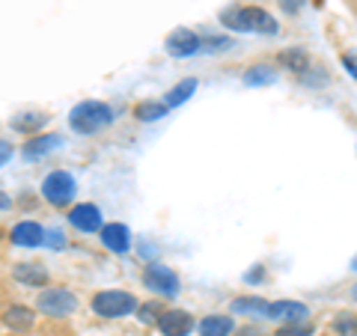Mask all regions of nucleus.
<instances>
[{"instance_id": "1", "label": "nucleus", "mask_w": 357, "mask_h": 336, "mask_svg": "<svg viewBox=\"0 0 357 336\" xmlns=\"http://www.w3.org/2000/svg\"><path fill=\"white\" fill-rule=\"evenodd\" d=\"M220 21L229 30H241V33H277V21L259 6H232L223 9Z\"/></svg>"}, {"instance_id": "2", "label": "nucleus", "mask_w": 357, "mask_h": 336, "mask_svg": "<svg viewBox=\"0 0 357 336\" xmlns=\"http://www.w3.org/2000/svg\"><path fill=\"white\" fill-rule=\"evenodd\" d=\"M110 122H114V110L105 102H81L69 114V125L75 134H96L105 125H110Z\"/></svg>"}, {"instance_id": "3", "label": "nucleus", "mask_w": 357, "mask_h": 336, "mask_svg": "<svg viewBox=\"0 0 357 336\" xmlns=\"http://www.w3.org/2000/svg\"><path fill=\"white\" fill-rule=\"evenodd\" d=\"M137 298L131 292H119V289H110V292H98L93 298V312L102 319H119L128 316V312H137Z\"/></svg>"}, {"instance_id": "4", "label": "nucleus", "mask_w": 357, "mask_h": 336, "mask_svg": "<svg viewBox=\"0 0 357 336\" xmlns=\"http://www.w3.org/2000/svg\"><path fill=\"white\" fill-rule=\"evenodd\" d=\"M42 197L48 199V203L54 208H60V206H69L75 194H77V185H75V178L72 173H66V170H54L45 176V182H42Z\"/></svg>"}, {"instance_id": "5", "label": "nucleus", "mask_w": 357, "mask_h": 336, "mask_svg": "<svg viewBox=\"0 0 357 336\" xmlns=\"http://www.w3.org/2000/svg\"><path fill=\"white\" fill-rule=\"evenodd\" d=\"M143 283H146V289H152V292L158 295H167L173 298L178 295V277L173 268H167L161 262H149L146 268H143Z\"/></svg>"}, {"instance_id": "6", "label": "nucleus", "mask_w": 357, "mask_h": 336, "mask_svg": "<svg viewBox=\"0 0 357 336\" xmlns=\"http://www.w3.org/2000/svg\"><path fill=\"white\" fill-rule=\"evenodd\" d=\"M36 307L45 316H72L77 310V298L69 292V289H45V292L36 298Z\"/></svg>"}, {"instance_id": "7", "label": "nucleus", "mask_w": 357, "mask_h": 336, "mask_svg": "<svg viewBox=\"0 0 357 336\" xmlns=\"http://www.w3.org/2000/svg\"><path fill=\"white\" fill-rule=\"evenodd\" d=\"M164 48H167L170 57H191V54H197L199 48H203V42H199V36H197L194 30L178 27V30H173L170 36H167Z\"/></svg>"}, {"instance_id": "8", "label": "nucleus", "mask_w": 357, "mask_h": 336, "mask_svg": "<svg viewBox=\"0 0 357 336\" xmlns=\"http://www.w3.org/2000/svg\"><path fill=\"white\" fill-rule=\"evenodd\" d=\"M194 328V319L185 310H164L158 319V330L164 336H188Z\"/></svg>"}, {"instance_id": "9", "label": "nucleus", "mask_w": 357, "mask_h": 336, "mask_svg": "<svg viewBox=\"0 0 357 336\" xmlns=\"http://www.w3.org/2000/svg\"><path fill=\"white\" fill-rule=\"evenodd\" d=\"M9 238H13V244H18V247H39V244H45V238H48V232H45L36 220H21L13 227Z\"/></svg>"}, {"instance_id": "10", "label": "nucleus", "mask_w": 357, "mask_h": 336, "mask_svg": "<svg viewBox=\"0 0 357 336\" xmlns=\"http://www.w3.org/2000/svg\"><path fill=\"white\" fill-rule=\"evenodd\" d=\"M69 223L77 232H96V229H102V211H98L93 203H81V206L72 208Z\"/></svg>"}, {"instance_id": "11", "label": "nucleus", "mask_w": 357, "mask_h": 336, "mask_svg": "<svg viewBox=\"0 0 357 336\" xmlns=\"http://www.w3.org/2000/svg\"><path fill=\"white\" fill-rule=\"evenodd\" d=\"M102 241L107 250L114 253H126L131 247V235H128V227L126 223H107V227L102 229Z\"/></svg>"}, {"instance_id": "12", "label": "nucleus", "mask_w": 357, "mask_h": 336, "mask_svg": "<svg viewBox=\"0 0 357 336\" xmlns=\"http://www.w3.org/2000/svg\"><path fill=\"white\" fill-rule=\"evenodd\" d=\"M13 280L21 286H45L48 283V271L36 262H21L13 268Z\"/></svg>"}, {"instance_id": "13", "label": "nucleus", "mask_w": 357, "mask_h": 336, "mask_svg": "<svg viewBox=\"0 0 357 336\" xmlns=\"http://www.w3.org/2000/svg\"><path fill=\"white\" fill-rule=\"evenodd\" d=\"M307 316V307L301 300H274L268 307V319H283V321H301Z\"/></svg>"}, {"instance_id": "14", "label": "nucleus", "mask_w": 357, "mask_h": 336, "mask_svg": "<svg viewBox=\"0 0 357 336\" xmlns=\"http://www.w3.org/2000/svg\"><path fill=\"white\" fill-rule=\"evenodd\" d=\"M57 146H63V137H60V134H42V137H33L27 146H24V158H27V161L42 158V155L54 152Z\"/></svg>"}, {"instance_id": "15", "label": "nucleus", "mask_w": 357, "mask_h": 336, "mask_svg": "<svg viewBox=\"0 0 357 336\" xmlns=\"http://www.w3.org/2000/svg\"><path fill=\"white\" fill-rule=\"evenodd\" d=\"M236 330L229 316H206L199 321V336H229Z\"/></svg>"}, {"instance_id": "16", "label": "nucleus", "mask_w": 357, "mask_h": 336, "mask_svg": "<svg viewBox=\"0 0 357 336\" xmlns=\"http://www.w3.org/2000/svg\"><path fill=\"white\" fill-rule=\"evenodd\" d=\"M3 321H6L13 330H27L30 324H33V310L13 304V307H6V316H3Z\"/></svg>"}, {"instance_id": "17", "label": "nucleus", "mask_w": 357, "mask_h": 336, "mask_svg": "<svg viewBox=\"0 0 357 336\" xmlns=\"http://www.w3.org/2000/svg\"><path fill=\"white\" fill-rule=\"evenodd\" d=\"M277 72L271 69V66H253V69L244 72V84L248 86H265V84H274Z\"/></svg>"}, {"instance_id": "18", "label": "nucleus", "mask_w": 357, "mask_h": 336, "mask_svg": "<svg viewBox=\"0 0 357 336\" xmlns=\"http://www.w3.org/2000/svg\"><path fill=\"white\" fill-rule=\"evenodd\" d=\"M194 93H197V81H194V77H188V81H182L178 86H173L170 93H167V105H170V107H176V105H185V102H188V98H191Z\"/></svg>"}, {"instance_id": "19", "label": "nucleus", "mask_w": 357, "mask_h": 336, "mask_svg": "<svg viewBox=\"0 0 357 336\" xmlns=\"http://www.w3.org/2000/svg\"><path fill=\"white\" fill-rule=\"evenodd\" d=\"M167 107L170 105H158V102H140L137 107H134V116H137L140 122H155V119H161L167 114Z\"/></svg>"}, {"instance_id": "20", "label": "nucleus", "mask_w": 357, "mask_h": 336, "mask_svg": "<svg viewBox=\"0 0 357 336\" xmlns=\"http://www.w3.org/2000/svg\"><path fill=\"white\" fill-rule=\"evenodd\" d=\"M268 300H262V298H236L232 300V310L236 312H265L268 316Z\"/></svg>"}, {"instance_id": "21", "label": "nucleus", "mask_w": 357, "mask_h": 336, "mask_svg": "<svg viewBox=\"0 0 357 336\" xmlns=\"http://www.w3.org/2000/svg\"><path fill=\"white\" fill-rule=\"evenodd\" d=\"M333 330H337L340 336H354L357 333V319L349 316V312H342V316L333 319Z\"/></svg>"}, {"instance_id": "22", "label": "nucleus", "mask_w": 357, "mask_h": 336, "mask_svg": "<svg viewBox=\"0 0 357 336\" xmlns=\"http://www.w3.org/2000/svg\"><path fill=\"white\" fill-rule=\"evenodd\" d=\"M45 122H48V119H45L42 114H27V116H18L13 122V128L15 131H33V128H42Z\"/></svg>"}, {"instance_id": "23", "label": "nucleus", "mask_w": 357, "mask_h": 336, "mask_svg": "<svg viewBox=\"0 0 357 336\" xmlns=\"http://www.w3.org/2000/svg\"><path fill=\"white\" fill-rule=\"evenodd\" d=\"M280 63H286L292 72H304V54H301V51H286V54H280Z\"/></svg>"}, {"instance_id": "24", "label": "nucleus", "mask_w": 357, "mask_h": 336, "mask_svg": "<svg viewBox=\"0 0 357 336\" xmlns=\"http://www.w3.org/2000/svg\"><path fill=\"white\" fill-rule=\"evenodd\" d=\"M310 333L312 330L304 328V324H298V321H292V324H286V328L277 330V336H310Z\"/></svg>"}, {"instance_id": "25", "label": "nucleus", "mask_w": 357, "mask_h": 336, "mask_svg": "<svg viewBox=\"0 0 357 336\" xmlns=\"http://www.w3.org/2000/svg\"><path fill=\"white\" fill-rule=\"evenodd\" d=\"M161 312H164V307L146 304V307H143V312H140V319H143V321H158V319H161Z\"/></svg>"}, {"instance_id": "26", "label": "nucleus", "mask_w": 357, "mask_h": 336, "mask_svg": "<svg viewBox=\"0 0 357 336\" xmlns=\"http://www.w3.org/2000/svg\"><path fill=\"white\" fill-rule=\"evenodd\" d=\"M203 48L206 51H220V48H232L229 39H203Z\"/></svg>"}, {"instance_id": "27", "label": "nucleus", "mask_w": 357, "mask_h": 336, "mask_svg": "<svg viewBox=\"0 0 357 336\" xmlns=\"http://www.w3.org/2000/svg\"><path fill=\"white\" fill-rule=\"evenodd\" d=\"M48 238H51V241H48L51 247H63V244H66V241H63V232H48Z\"/></svg>"}, {"instance_id": "28", "label": "nucleus", "mask_w": 357, "mask_h": 336, "mask_svg": "<svg viewBox=\"0 0 357 336\" xmlns=\"http://www.w3.org/2000/svg\"><path fill=\"white\" fill-rule=\"evenodd\" d=\"M232 336H262V330L259 328H241V330H236Z\"/></svg>"}, {"instance_id": "29", "label": "nucleus", "mask_w": 357, "mask_h": 336, "mask_svg": "<svg viewBox=\"0 0 357 336\" xmlns=\"http://www.w3.org/2000/svg\"><path fill=\"white\" fill-rule=\"evenodd\" d=\"M342 66H345V69H349V72H351V75L357 77V63H354L351 57H342Z\"/></svg>"}, {"instance_id": "30", "label": "nucleus", "mask_w": 357, "mask_h": 336, "mask_svg": "<svg viewBox=\"0 0 357 336\" xmlns=\"http://www.w3.org/2000/svg\"><path fill=\"white\" fill-rule=\"evenodd\" d=\"M259 277H262V268H256L253 274H248V283H250V280H259Z\"/></svg>"}, {"instance_id": "31", "label": "nucleus", "mask_w": 357, "mask_h": 336, "mask_svg": "<svg viewBox=\"0 0 357 336\" xmlns=\"http://www.w3.org/2000/svg\"><path fill=\"white\" fill-rule=\"evenodd\" d=\"M283 6L289 9V13H295V0H283Z\"/></svg>"}, {"instance_id": "32", "label": "nucleus", "mask_w": 357, "mask_h": 336, "mask_svg": "<svg viewBox=\"0 0 357 336\" xmlns=\"http://www.w3.org/2000/svg\"><path fill=\"white\" fill-rule=\"evenodd\" d=\"M351 295H354V300H357V289H354V292H351Z\"/></svg>"}, {"instance_id": "33", "label": "nucleus", "mask_w": 357, "mask_h": 336, "mask_svg": "<svg viewBox=\"0 0 357 336\" xmlns=\"http://www.w3.org/2000/svg\"><path fill=\"white\" fill-rule=\"evenodd\" d=\"M354 271H357V259H354Z\"/></svg>"}]
</instances>
